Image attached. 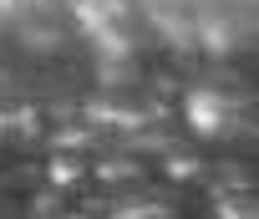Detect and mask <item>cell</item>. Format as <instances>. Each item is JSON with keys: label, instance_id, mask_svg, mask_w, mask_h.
<instances>
[{"label": "cell", "instance_id": "cell-1", "mask_svg": "<svg viewBox=\"0 0 259 219\" xmlns=\"http://www.w3.org/2000/svg\"><path fill=\"white\" fill-rule=\"evenodd\" d=\"M183 113H188V128L208 143H224V138L244 133V97H234L224 87H193Z\"/></svg>", "mask_w": 259, "mask_h": 219}, {"label": "cell", "instance_id": "cell-2", "mask_svg": "<svg viewBox=\"0 0 259 219\" xmlns=\"http://www.w3.org/2000/svg\"><path fill=\"white\" fill-rule=\"evenodd\" d=\"M198 41H203L208 51H219V56H224V51H234V46H239V31H234L229 21H203V26H198Z\"/></svg>", "mask_w": 259, "mask_h": 219}, {"label": "cell", "instance_id": "cell-3", "mask_svg": "<svg viewBox=\"0 0 259 219\" xmlns=\"http://www.w3.org/2000/svg\"><path fill=\"white\" fill-rule=\"evenodd\" d=\"M87 178V163H76V158H56L51 163V184L56 189H71V184H81Z\"/></svg>", "mask_w": 259, "mask_h": 219}, {"label": "cell", "instance_id": "cell-4", "mask_svg": "<svg viewBox=\"0 0 259 219\" xmlns=\"http://www.w3.org/2000/svg\"><path fill=\"white\" fill-rule=\"evenodd\" d=\"M213 219H254V204L249 199H219L213 204Z\"/></svg>", "mask_w": 259, "mask_h": 219}, {"label": "cell", "instance_id": "cell-5", "mask_svg": "<svg viewBox=\"0 0 259 219\" xmlns=\"http://www.w3.org/2000/svg\"><path fill=\"white\" fill-rule=\"evenodd\" d=\"M168 173L188 184V178H198V158H183V153H173V158H168Z\"/></svg>", "mask_w": 259, "mask_h": 219}, {"label": "cell", "instance_id": "cell-6", "mask_svg": "<svg viewBox=\"0 0 259 219\" xmlns=\"http://www.w3.org/2000/svg\"><path fill=\"white\" fill-rule=\"evenodd\" d=\"M117 219H163V209H158V204H133V214L122 209Z\"/></svg>", "mask_w": 259, "mask_h": 219}, {"label": "cell", "instance_id": "cell-7", "mask_svg": "<svg viewBox=\"0 0 259 219\" xmlns=\"http://www.w3.org/2000/svg\"><path fill=\"white\" fill-rule=\"evenodd\" d=\"M6 133H11V118H6V113H0V143H6Z\"/></svg>", "mask_w": 259, "mask_h": 219}, {"label": "cell", "instance_id": "cell-8", "mask_svg": "<svg viewBox=\"0 0 259 219\" xmlns=\"http://www.w3.org/2000/svg\"><path fill=\"white\" fill-rule=\"evenodd\" d=\"M16 11V0H0V16H11Z\"/></svg>", "mask_w": 259, "mask_h": 219}]
</instances>
